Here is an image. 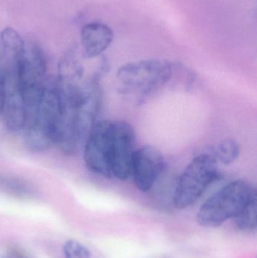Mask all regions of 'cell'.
Listing matches in <instances>:
<instances>
[{
    "label": "cell",
    "mask_w": 257,
    "mask_h": 258,
    "mask_svg": "<svg viewBox=\"0 0 257 258\" xmlns=\"http://www.w3.org/2000/svg\"><path fill=\"white\" fill-rule=\"evenodd\" d=\"M211 153L219 163L225 165L233 163L240 155V147L233 139H226L221 141Z\"/></svg>",
    "instance_id": "8fae6325"
},
{
    "label": "cell",
    "mask_w": 257,
    "mask_h": 258,
    "mask_svg": "<svg viewBox=\"0 0 257 258\" xmlns=\"http://www.w3.org/2000/svg\"><path fill=\"white\" fill-rule=\"evenodd\" d=\"M110 120H98L84 141V160L92 172L113 178L110 165Z\"/></svg>",
    "instance_id": "5b68a950"
},
{
    "label": "cell",
    "mask_w": 257,
    "mask_h": 258,
    "mask_svg": "<svg viewBox=\"0 0 257 258\" xmlns=\"http://www.w3.org/2000/svg\"><path fill=\"white\" fill-rule=\"evenodd\" d=\"M82 76L83 67L75 53L70 51L65 54L59 63L58 81L62 84L78 85Z\"/></svg>",
    "instance_id": "9c48e42d"
},
{
    "label": "cell",
    "mask_w": 257,
    "mask_h": 258,
    "mask_svg": "<svg viewBox=\"0 0 257 258\" xmlns=\"http://www.w3.org/2000/svg\"><path fill=\"white\" fill-rule=\"evenodd\" d=\"M6 127L12 132L21 130L27 125V110L18 85L16 70L6 74V100L4 110Z\"/></svg>",
    "instance_id": "52a82bcc"
},
{
    "label": "cell",
    "mask_w": 257,
    "mask_h": 258,
    "mask_svg": "<svg viewBox=\"0 0 257 258\" xmlns=\"http://www.w3.org/2000/svg\"><path fill=\"white\" fill-rule=\"evenodd\" d=\"M0 189L18 197H32L35 191L26 180L6 173L0 172Z\"/></svg>",
    "instance_id": "30bf717a"
},
{
    "label": "cell",
    "mask_w": 257,
    "mask_h": 258,
    "mask_svg": "<svg viewBox=\"0 0 257 258\" xmlns=\"http://www.w3.org/2000/svg\"><path fill=\"white\" fill-rule=\"evenodd\" d=\"M218 177V162L211 152L198 155L186 167L175 185V207L185 209L194 205Z\"/></svg>",
    "instance_id": "3957f363"
},
{
    "label": "cell",
    "mask_w": 257,
    "mask_h": 258,
    "mask_svg": "<svg viewBox=\"0 0 257 258\" xmlns=\"http://www.w3.org/2000/svg\"><path fill=\"white\" fill-rule=\"evenodd\" d=\"M66 258H91V253L86 247L75 240H68L63 246Z\"/></svg>",
    "instance_id": "5bb4252c"
},
{
    "label": "cell",
    "mask_w": 257,
    "mask_h": 258,
    "mask_svg": "<svg viewBox=\"0 0 257 258\" xmlns=\"http://www.w3.org/2000/svg\"><path fill=\"white\" fill-rule=\"evenodd\" d=\"M113 30L107 24L89 23L81 29V42L83 54L86 58L100 57L113 41Z\"/></svg>",
    "instance_id": "ba28073f"
},
{
    "label": "cell",
    "mask_w": 257,
    "mask_h": 258,
    "mask_svg": "<svg viewBox=\"0 0 257 258\" xmlns=\"http://www.w3.org/2000/svg\"><path fill=\"white\" fill-rule=\"evenodd\" d=\"M175 66L161 59H146L125 63L116 73L118 92L143 105L172 79Z\"/></svg>",
    "instance_id": "6da1fadb"
},
{
    "label": "cell",
    "mask_w": 257,
    "mask_h": 258,
    "mask_svg": "<svg viewBox=\"0 0 257 258\" xmlns=\"http://www.w3.org/2000/svg\"><path fill=\"white\" fill-rule=\"evenodd\" d=\"M256 197V189L245 180L230 182L201 206L198 223L208 228L220 227L228 220L234 219Z\"/></svg>",
    "instance_id": "7a4b0ae2"
},
{
    "label": "cell",
    "mask_w": 257,
    "mask_h": 258,
    "mask_svg": "<svg viewBox=\"0 0 257 258\" xmlns=\"http://www.w3.org/2000/svg\"><path fill=\"white\" fill-rule=\"evenodd\" d=\"M165 161L162 153L155 147L145 146L135 150L131 165V174L139 190L148 192L162 177Z\"/></svg>",
    "instance_id": "8992f818"
},
{
    "label": "cell",
    "mask_w": 257,
    "mask_h": 258,
    "mask_svg": "<svg viewBox=\"0 0 257 258\" xmlns=\"http://www.w3.org/2000/svg\"><path fill=\"white\" fill-rule=\"evenodd\" d=\"M238 230L251 232L256 227V197L250 200L244 209L234 218Z\"/></svg>",
    "instance_id": "4fadbf2b"
},
{
    "label": "cell",
    "mask_w": 257,
    "mask_h": 258,
    "mask_svg": "<svg viewBox=\"0 0 257 258\" xmlns=\"http://www.w3.org/2000/svg\"><path fill=\"white\" fill-rule=\"evenodd\" d=\"M6 72L0 66V115L3 113L6 100Z\"/></svg>",
    "instance_id": "9a60e30c"
},
{
    "label": "cell",
    "mask_w": 257,
    "mask_h": 258,
    "mask_svg": "<svg viewBox=\"0 0 257 258\" xmlns=\"http://www.w3.org/2000/svg\"><path fill=\"white\" fill-rule=\"evenodd\" d=\"M135 140L134 129L128 122L111 121L110 165L113 178L125 180L131 177Z\"/></svg>",
    "instance_id": "277c9868"
},
{
    "label": "cell",
    "mask_w": 257,
    "mask_h": 258,
    "mask_svg": "<svg viewBox=\"0 0 257 258\" xmlns=\"http://www.w3.org/2000/svg\"><path fill=\"white\" fill-rule=\"evenodd\" d=\"M3 48L7 54L13 56L16 60L24 51L26 44L22 36L12 27H6L0 34Z\"/></svg>",
    "instance_id": "7c38bea8"
}]
</instances>
